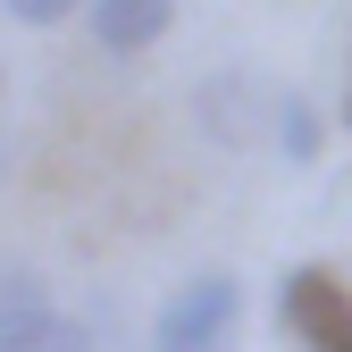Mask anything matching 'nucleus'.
I'll return each instance as SVG.
<instances>
[{"instance_id": "f257e3e1", "label": "nucleus", "mask_w": 352, "mask_h": 352, "mask_svg": "<svg viewBox=\"0 0 352 352\" xmlns=\"http://www.w3.org/2000/svg\"><path fill=\"white\" fill-rule=\"evenodd\" d=\"M277 84L269 76H252V67H218L193 84V126L218 143V151H260V143H277Z\"/></svg>"}, {"instance_id": "7ed1b4c3", "label": "nucleus", "mask_w": 352, "mask_h": 352, "mask_svg": "<svg viewBox=\"0 0 352 352\" xmlns=\"http://www.w3.org/2000/svg\"><path fill=\"white\" fill-rule=\"evenodd\" d=\"M277 319L302 352H352V294H344L336 269H285Z\"/></svg>"}, {"instance_id": "1a4fd4ad", "label": "nucleus", "mask_w": 352, "mask_h": 352, "mask_svg": "<svg viewBox=\"0 0 352 352\" xmlns=\"http://www.w3.org/2000/svg\"><path fill=\"white\" fill-rule=\"evenodd\" d=\"M0 93H9V76H0Z\"/></svg>"}, {"instance_id": "9d476101", "label": "nucleus", "mask_w": 352, "mask_h": 352, "mask_svg": "<svg viewBox=\"0 0 352 352\" xmlns=\"http://www.w3.org/2000/svg\"><path fill=\"white\" fill-rule=\"evenodd\" d=\"M0 168H9V151H0Z\"/></svg>"}, {"instance_id": "0eeeda50", "label": "nucleus", "mask_w": 352, "mask_h": 352, "mask_svg": "<svg viewBox=\"0 0 352 352\" xmlns=\"http://www.w3.org/2000/svg\"><path fill=\"white\" fill-rule=\"evenodd\" d=\"M0 9H9L17 25H67V17L84 9V0H0Z\"/></svg>"}, {"instance_id": "39448f33", "label": "nucleus", "mask_w": 352, "mask_h": 352, "mask_svg": "<svg viewBox=\"0 0 352 352\" xmlns=\"http://www.w3.org/2000/svg\"><path fill=\"white\" fill-rule=\"evenodd\" d=\"M42 319H51V285H42V269H25V260H0V352L25 344Z\"/></svg>"}, {"instance_id": "20e7f679", "label": "nucleus", "mask_w": 352, "mask_h": 352, "mask_svg": "<svg viewBox=\"0 0 352 352\" xmlns=\"http://www.w3.org/2000/svg\"><path fill=\"white\" fill-rule=\"evenodd\" d=\"M84 25H93L101 51L135 59V51H151V42L176 25V0H84Z\"/></svg>"}, {"instance_id": "f03ea898", "label": "nucleus", "mask_w": 352, "mask_h": 352, "mask_svg": "<svg viewBox=\"0 0 352 352\" xmlns=\"http://www.w3.org/2000/svg\"><path fill=\"white\" fill-rule=\"evenodd\" d=\"M235 319H243V285L227 269H210V277H193V285L168 294V311L151 319V344L160 352H218Z\"/></svg>"}, {"instance_id": "423d86ee", "label": "nucleus", "mask_w": 352, "mask_h": 352, "mask_svg": "<svg viewBox=\"0 0 352 352\" xmlns=\"http://www.w3.org/2000/svg\"><path fill=\"white\" fill-rule=\"evenodd\" d=\"M319 143H327V118H319V101H311V93H285V101H277V160L311 168V160H319Z\"/></svg>"}, {"instance_id": "6e6552de", "label": "nucleus", "mask_w": 352, "mask_h": 352, "mask_svg": "<svg viewBox=\"0 0 352 352\" xmlns=\"http://www.w3.org/2000/svg\"><path fill=\"white\" fill-rule=\"evenodd\" d=\"M344 126H352V93H344Z\"/></svg>"}]
</instances>
